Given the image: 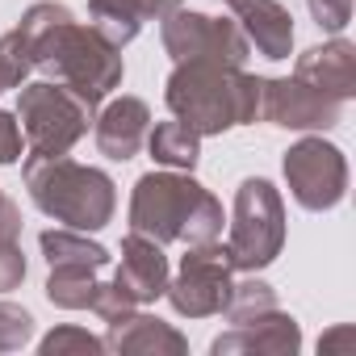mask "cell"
I'll return each mask as SVG.
<instances>
[{"label": "cell", "mask_w": 356, "mask_h": 356, "mask_svg": "<svg viewBox=\"0 0 356 356\" xmlns=\"http://www.w3.org/2000/svg\"><path fill=\"white\" fill-rule=\"evenodd\" d=\"M17 34L30 42L34 55V72H42L47 80L72 88L80 101H88L92 109L122 84L126 67H122V51L109 47L92 26H80L76 13L67 5L42 0L22 13Z\"/></svg>", "instance_id": "6da1fadb"}, {"label": "cell", "mask_w": 356, "mask_h": 356, "mask_svg": "<svg viewBox=\"0 0 356 356\" xmlns=\"http://www.w3.org/2000/svg\"><path fill=\"white\" fill-rule=\"evenodd\" d=\"M260 84L264 80L243 67L214 59H185L168 76L163 105L172 109V118H181L206 138L260 122Z\"/></svg>", "instance_id": "7a4b0ae2"}, {"label": "cell", "mask_w": 356, "mask_h": 356, "mask_svg": "<svg viewBox=\"0 0 356 356\" xmlns=\"http://www.w3.org/2000/svg\"><path fill=\"white\" fill-rule=\"evenodd\" d=\"M130 231L155 243H214L222 239V206L193 176L147 172L130 193Z\"/></svg>", "instance_id": "3957f363"}, {"label": "cell", "mask_w": 356, "mask_h": 356, "mask_svg": "<svg viewBox=\"0 0 356 356\" xmlns=\"http://www.w3.org/2000/svg\"><path fill=\"white\" fill-rule=\"evenodd\" d=\"M26 189H30V202L72 227V231H101L113 222V210H118V185L101 168H88L72 155H26Z\"/></svg>", "instance_id": "277c9868"}, {"label": "cell", "mask_w": 356, "mask_h": 356, "mask_svg": "<svg viewBox=\"0 0 356 356\" xmlns=\"http://www.w3.org/2000/svg\"><path fill=\"white\" fill-rule=\"evenodd\" d=\"M17 126L26 155H67L92 126L97 109L55 80H34L17 88Z\"/></svg>", "instance_id": "5b68a950"}, {"label": "cell", "mask_w": 356, "mask_h": 356, "mask_svg": "<svg viewBox=\"0 0 356 356\" xmlns=\"http://www.w3.org/2000/svg\"><path fill=\"white\" fill-rule=\"evenodd\" d=\"M285 248V206L264 176H248L235 193V214L227 227V256L235 273L268 268Z\"/></svg>", "instance_id": "8992f818"}, {"label": "cell", "mask_w": 356, "mask_h": 356, "mask_svg": "<svg viewBox=\"0 0 356 356\" xmlns=\"http://www.w3.org/2000/svg\"><path fill=\"white\" fill-rule=\"evenodd\" d=\"M159 38H163V51L176 63L214 59V63L243 67L248 55H252L243 30L235 26V17H210V13H193V9H181V5L159 17Z\"/></svg>", "instance_id": "52a82bcc"}, {"label": "cell", "mask_w": 356, "mask_h": 356, "mask_svg": "<svg viewBox=\"0 0 356 356\" xmlns=\"http://www.w3.org/2000/svg\"><path fill=\"white\" fill-rule=\"evenodd\" d=\"M285 185L302 210H335L348 193V159L335 143H323L318 134L298 138L285 151Z\"/></svg>", "instance_id": "ba28073f"}, {"label": "cell", "mask_w": 356, "mask_h": 356, "mask_svg": "<svg viewBox=\"0 0 356 356\" xmlns=\"http://www.w3.org/2000/svg\"><path fill=\"white\" fill-rule=\"evenodd\" d=\"M231 281H235V264L227 256V248L214 243H193L189 256L181 260L176 281H168L163 298L172 302L176 314L185 318H206V314H222L227 298H231Z\"/></svg>", "instance_id": "9c48e42d"}, {"label": "cell", "mask_w": 356, "mask_h": 356, "mask_svg": "<svg viewBox=\"0 0 356 356\" xmlns=\"http://www.w3.org/2000/svg\"><path fill=\"white\" fill-rule=\"evenodd\" d=\"M343 118V101L310 88L306 80H264L260 84V122L285 130H331Z\"/></svg>", "instance_id": "30bf717a"}, {"label": "cell", "mask_w": 356, "mask_h": 356, "mask_svg": "<svg viewBox=\"0 0 356 356\" xmlns=\"http://www.w3.org/2000/svg\"><path fill=\"white\" fill-rule=\"evenodd\" d=\"M147 130H151V109L138 97H118L109 101L97 118H92V143L101 155L109 159H134L147 147Z\"/></svg>", "instance_id": "8fae6325"}, {"label": "cell", "mask_w": 356, "mask_h": 356, "mask_svg": "<svg viewBox=\"0 0 356 356\" xmlns=\"http://www.w3.org/2000/svg\"><path fill=\"white\" fill-rule=\"evenodd\" d=\"M235 26L243 30L248 47H256L264 59H289L293 51V17L281 0H227Z\"/></svg>", "instance_id": "7c38bea8"}, {"label": "cell", "mask_w": 356, "mask_h": 356, "mask_svg": "<svg viewBox=\"0 0 356 356\" xmlns=\"http://www.w3.org/2000/svg\"><path fill=\"white\" fill-rule=\"evenodd\" d=\"M302 348V331L293 323V314H285L281 306L268 310V314H256L248 323H231V331H222L210 352L222 356V352H273V356H285V352H298Z\"/></svg>", "instance_id": "4fadbf2b"}, {"label": "cell", "mask_w": 356, "mask_h": 356, "mask_svg": "<svg viewBox=\"0 0 356 356\" xmlns=\"http://www.w3.org/2000/svg\"><path fill=\"white\" fill-rule=\"evenodd\" d=\"M113 281L138 302V306H147V302H155V298H163V289H168V256H163V243H155V239H147V235H126V243H122V264H118V273H113Z\"/></svg>", "instance_id": "5bb4252c"}, {"label": "cell", "mask_w": 356, "mask_h": 356, "mask_svg": "<svg viewBox=\"0 0 356 356\" xmlns=\"http://www.w3.org/2000/svg\"><path fill=\"white\" fill-rule=\"evenodd\" d=\"M293 76H298V80H306V84H310V88H318V92L335 97V101H348V97L356 92V51H352V42H348V38H339V34H335L331 42L310 47L306 55H298Z\"/></svg>", "instance_id": "9a60e30c"}, {"label": "cell", "mask_w": 356, "mask_h": 356, "mask_svg": "<svg viewBox=\"0 0 356 356\" xmlns=\"http://www.w3.org/2000/svg\"><path fill=\"white\" fill-rule=\"evenodd\" d=\"M168 9V0H88V26L109 42V47H126L138 38L143 22H159Z\"/></svg>", "instance_id": "2e32d148"}, {"label": "cell", "mask_w": 356, "mask_h": 356, "mask_svg": "<svg viewBox=\"0 0 356 356\" xmlns=\"http://www.w3.org/2000/svg\"><path fill=\"white\" fill-rule=\"evenodd\" d=\"M105 327H109L105 331V352H155V356L159 352L185 356L189 352L185 335L176 327H168V323H159L151 314H138V310H130L126 318H113Z\"/></svg>", "instance_id": "e0dca14e"}, {"label": "cell", "mask_w": 356, "mask_h": 356, "mask_svg": "<svg viewBox=\"0 0 356 356\" xmlns=\"http://www.w3.org/2000/svg\"><path fill=\"white\" fill-rule=\"evenodd\" d=\"M147 151L155 163L163 168H181V172H193L197 159H202V134L193 126H185L181 118L172 122H159L147 130Z\"/></svg>", "instance_id": "ac0fdd59"}, {"label": "cell", "mask_w": 356, "mask_h": 356, "mask_svg": "<svg viewBox=\"0 0 356 356\" xmlns=\"http://www.w3.org/2000/svg\"><path fill=\"white\" fill-rule=\"evenodd\" d=\"M97 273L92 264H51V277H47V298L59 306V310H88L92 298H97Z\"/></svg>", "instance_id": "d6986e66"}, {"label": "cell", "mask_w": 356, "mask_h": 356, "mask_svg": "<svg viewBox=\"0 0 356 356\" xmlns=\"http://www.w3.org/2000/svg\"><path fill=\"white\" fill-rule=\"evenodd\" d=\"M38 243H42L47 264H92V268H105L109 264V252L101 243H92L84 231H72V227L42 231Z\"/></svg>", "instance_id": "ffe728a7"}, {"label": "cell", "mask_w": 356, "mask_h": 356, "mask_svg": "<svg viewBox=\"0 0 356 356\" xmlns=\"http://www.w3.org/2000/svg\"><path fill=\"white\" fill-rule=\"evenodd\" d=\"M268 310H277V293H273V285H264V281H256V277H248V281H231V298H227V306H222L227 323H248V318L268 314Z\"/></svg>", "instance_id": "44dd1931"}, {"label": "cell", "mask_w": 356, "mask_h": 356, "mask_svg": "<svg viewBox=\"0 0 356 356\" xmlns=\"http://www.w3.org/2000/svg\"><path fill=\"white\" fill-rule=\"evenodd\" d=\"M30 72H34L30 42L17 30H9L5 38H0V84H5V88H22L30 80Z\"/></svg>", "instance_id": "7402d4cb"}, {"label": "cell", "mask_w": 356, "mask_h": 356, "mask_svg": "<svg viewBox=\"0 0 356 356\" xmlns=\"http://www.w3.org/2000/svg\"><path fill=\"white\" fill-rule=\"evenodd\" d=\"M42 356H97L105 352V339L88 335L84 327H55L42 343H38Z\"/></svg>", "instance_id": "603a6c76"}, {"label": "cell", "mask_w": 356, "mask_h": 356, "mask_svg": "<svg viewBox=\"0 0 356 356\" xmlns=\"http://www.w3.org/2000/svg\"><path fill=\"white\" fill-rule=\"evenodd\" d=\"M30 335H34V314L13 302H0V352H17Z\"/></svg>", "instance_id": "cb8c5ba5"}, {"label": "cell", "mask_w": 356, "mask_h": 356, "mask_svg": "<svg viewBox=\"0 0 356 356\" xmlns=\"http://www.w3.org/2000/svg\"><path fill=\"white\" fill-rule=\"evenodd\" d=\"M306 9L314 26L327 34H343V26L352 22V0H306Z\"/></svg>", "instance_id": "d4e9b609"}, {"label": "cell", "mask_w": 356, "mask_h": 356, "mask_svg": "<svg viewBox=\"0 0 356 356\" xmlns=\"http://www.w3.org/2000/svg\"><path fill=\"white\" fill-rule=\"evenodd\" d=\"M26 281V256L17 239H0V293H9Z\"/></svg>", "instance_id": "484cf974"}, {"label": "cell", "mask_w": 356, "mask_h": 356, "mask_svg": "<svg viewBox=\"0 0 356 356\" xmlns=\"http://www.w3.org/2000/svg\"><path fill=\"white\" fill-rule=\"evenodd\" d=\"M22 155H26V138H22L17 113L0 109V163H17Z\"/></svg>", "instance_id": "4316f807"}, {"label": "cell", "mask_w": 356, "mask_h": 356, "mask_svg": "<svg viewBox=\"0 0 356 356\" xmlns=\"http://www.w3.org/2000/svg\"><path fill=\"white\" fill-rule=\"evenodd\" d=\"M17 235H22V210H17V202L0 193V239H17Z\"/></svg>", "instance_id": "83f0119b"}, {"label": "cell", "mask_w": 356, "mask_h": 356, "mask_svg": "<svg viewBox=\"0 0 356 356\" xmlns=\"http://www.w3.org/2000/svg\"><path fill=\"white\" fill-rule=\"evenodd\" d=\"M348 339H352V327H339V331H331V335H323V343H318V348L327 352V348H335V343H348Z\"/></svg>", "instance_id": "f1b7e54d"}, {"label": "cell", "mask_w": 356, "mask_h": 356, "mask_svg": "<svg viewBox=\"0 0 356 356\" xmlns=\"http://www.w3.org/2000/svg\"><path fill=\"white\" fill-rule=\"evenodd\" d=\"M168 5H181V0H168Z\"/></svg>", "instance_id": "f546056e"}, {"label": "cell", "mask_w": 356, "mask_h": 356, "mask_svg": "<svg viewBox=\"0 0 356 356\" xmlns=\"http://www.w3.org/2000/svg\"><path fill=\"white\" fill-rule=\"evenodd\" d=\"M0 92H5V84H0Z\"/></svg>", "instance_id": "4dcf8cb0"}]
</instances>
